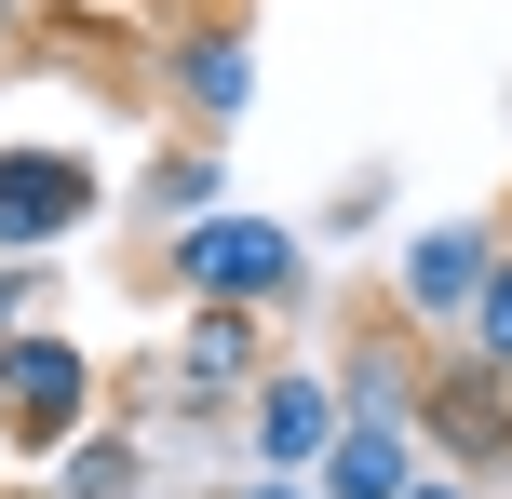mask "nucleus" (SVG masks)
<instances>
[{
	"label": "nucleus",
	"mask_w": 512,
	"mask_h": 499,
	"mask_svg": "<svg viewBox=\"0 0 512 499\" xmlns=\"http://www.w3.org/2000/svg\"><path fill=\"white\" fill-rule=\"evenodd\" d=\"M459 351H472V365H499V378H512V243H499V270H486V297H472Z\"/></svg>",
	"instance_id": "nucleus-12"
},
{
	"label": "nucleus",
	"mask_w": 512,
	"mask_h": 499,
	"mask_svg": "<svg viewBox=\"0 0 512 499\" xmlns=\"http://www.w3.org/2000/svg\"><path fill=\"white\" fill-rule=\"evenodd\" d=\"M0 419H14L27 459H68L81 432H95V351L54 338V324H14V338H0Z\"/></svg>",
	"instance_id": "nucleus-3"
},
{
	"label": "nucleus",
	"mask_w": 512,
	"mask_h": 499,
	"mask_svg": "<svg viewBox=\"0 0 512 499\" xmlns=\"http://www.w3.org/2000/svg\"><path fill=\"white\" fill-rule=\"evenodd\" d=\"M162 81H176V108L203 122V149H216V135L256 108V27H216V14L176 27V41H162Z\"/></svg>",
	"instance_id": "nucleus-7"
},
{
	"label": "nucleus",
	"mask_w": 512,
	"mask_h": 499,
	"mask_svg": "<svg viewBox=\"0 0 512 499\" xmlns=\"http://www.w3.org/2000/svg\"><path fill=\"white\" fill-rule=\"evenodd\" d=\"M0 446H14V419H0Z\"/></svg>",
	"instance_id": "nucleus-17"
},
{
	"label": "nucleus",
	"mask_w": 512,
	"mask_h": 499,
	"mask_svg": "<svg viewBox=\"0 0 512 499\" xmlns=\"http://www.w3.org/2000/svg\"><path fill=\"white\" fill-rule=\"evenodd\" d=\"M162 284L189 311H297L310 297V230L297 216H256V203H216L189 230H162Z\"/></svg>",
	"instance_id": "nucleus-1"
},
{
	"label": "nucleus",
	"mask_w": 512,
	"mask_h": 499,
	"mask_svg": "<svg viewBox=\"0 0 512 499\" xmlns=\"http://www.w3.org/2000/svg\"><path fill=\"white\" fill-rule=\"evenodd\" d=\"M418 365H432V351L351 338V365H337V405H351V419H418Z\"/></svg>",
	"instance_id": "nucleus-10"
},
{
	"label": "nucleus",
	"mask_w": 512,
	"mask_h": 499,
	"mask_svg": "<svg viewBox=\"0 0 512 499\" xmlns=\"http://www.w3.org/2000/svg\"><path fill=\"white\" fill-rule=\"evenodd\" d=\"M54 499H149V446H135V432H81V446L54 459Z\"/></svg>",
	"instance_id": "nucleus-11"
},
{
	"label": "nucleus",
	"mask_w": 512,
	"mask_h": 499,
	"mask_svg": "<svg viewBox=\"0 0 512 499\" xmlns=\"http://www.w3.org/2000/svg\"><path fill=\"white\" fill-rule=\"evenodd\" d=\"M418 459H432V473H512V378L499 365H472V351H432V365H418Z\"/></svg>",
	"instance_id": "nucleus-2"
},
{
	"label": "nucleus",
	"mask_w": 512,
	"mask_h": 499,
	"mask_svg": "<svg viewBox=\"0 0 512 499\" xmlns=\"http://www.w3.org/2000/svg\"><path fill=\"white\" fill-rule=\"evenodd\" d=\"M378 216H391V176H378V162H364V176H337V203H324V230H378Z\"/></svg>",
	"instance_id": "nucleus-13"
},
{
	"label": "nucleus",
	"mask_w": 512,
	"mask_h": 499,
	"mask_svg": "<svg viewBox=\"0 0 512 499\" xmlns=\"http://www.w3.org/2000/svg\"><path fill=\"white\" fill-rule=\"evenodd\" d=\"M405 499H486V486H472V473H418Z\"/></svg>",
	"instance_id": "nucleus-16"
},
{
	"label": "nucleus",
	"mask_w": 512,
	"mask_h": 499,
	"mask_svg": "<svg viewBox=\"0 0 512 499\" xmlns=\"http://www.w3.org/2000/svg\"><path fill=\"white\" fill-rule=\"evenodd\" d=\"M216 499H310V486H283V473H230Z\"/></svg>",
	"instance_id": "nucleus-15"
},
{
	"label": "nucleus",
	"mask_w": 512,
	"mask_h": 499,
	"mask_svg": "<svg viewBox=\"0 0 512 499\" xmlns=\"http://www.w3.org/2000/svg\"><path fill=\"white\" fill-rule=\"evenodd\" d=\"M432 459H418L405 419H337V446L310 459V499H405Z\"/></svg>",
	"instance_id": "nucleus-8"
},
{
	"label": "nucleus",
	"mask_w": 512,
	"mask_h": 499,
	"mask_svg": "<svg viewBox=\"0 0 512 499\" xmlns=\"http://www.w3.org/2000/svg\"><path fill=\"white\" fill-rule=\"evenodd\" d=\"M189 216H216V149H203V135L135 176V230H189Z\"/></svg>",
	"instance_id": "nucleus-9"
},
{
	"label": "nucleus",
	"mask_w": 512,
	"mask_h": 499,
	"mask_svg": "<svg viewBox=\"0 0 512 499\" xmlns=\"http://www.w3.org/2000/svg\"><path fill=\"white\" fill-rule=\"evenodd\" d=\"M337 419H351V405H337L324 365H270V378L243 392V459H256V473H283V486H310V459L337 446Z\"/></svg>",
	"instance_id": "nucleus-6"
},
{
	"label": "nucleus",
	"mask_w": 512,
	"mask_h": 499,
	"mask_svg": "<svg viewBox=\"0 0 512 499\" xmlns=\"http://www.w3.org/2000/svg\"><path fill=\"white\" fill-rule=\"evenodd\" d=\"M27 311H41V270H27V257H0V338H14Z\"/></svg>",
	"instance_id": "nucleus-14"
},
{
	"label": "nucleus",
	"mask_w": 512,
	"mask_h": 499,
	"mask_svg": "<svg viewBox=\"0 0 512 499\" xmlns=\"http://www.w3.org/2000/svg\"><path fill=\"white\" fill-rule=\"evenodd\" d=\"M499 243H512L499 216H432V230H405V257H391V311H405L418 338L459 351V324H472V297H486Z\"/></svg>",
	"instance_id": "nucleus-4"
},
{
	"label": "nucleus",
	"mask_w": 512,
	"mask_h": 499,
	"mask_svg": "<svg viewBox=\"0 0 512 499\" xmlns=\"http://www.w3.org/2000/svg\"><path fill=\"white\" fill-rule=\"evenodd\" d=\"M81 216H95V162L68 135H14L0 149V257H54V243H81Z\"/></svg>",
	"instance_id": "nucleus-5"
}]
</instances>
